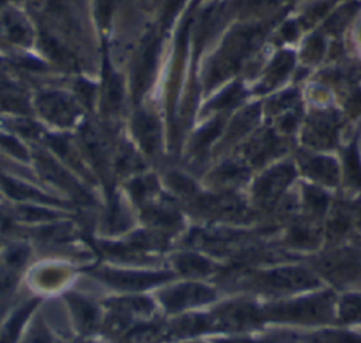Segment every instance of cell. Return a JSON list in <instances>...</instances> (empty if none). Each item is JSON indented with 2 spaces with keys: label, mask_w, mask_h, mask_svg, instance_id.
Instances as JSON below:
<instances>
[{
  "label": "cell",
  "mask_w": 361,
  "mask_h": 343,
  "mask_svg": "<svg viewBox=\"0 0 361 343\" xmlns=\"http://www.w3.org/2000/svg\"><path fill=\"white\" fill-rule=\"evenodd\" d=\"M262 31L259 28H240L234 31L224 42L223 49L214 58L207 73V86L216 85L219 80L234 72L240 62L261 42Z\"/></svg>",
  "instance_id": "1"
},
{
  "label": "cell",
  "mask_w": 361,
  "mask_h": 343,
  "mask_svg": "<svg viewBox=\"0 0 361 343\" xmlns=\"http://www.w3.org/2000/svg\"><path fill=\"white\" fill-rule=\"evenodd\" d=\"M334 296L331 292H323L316 296L278 303L269 306L264 313L267 318L276 320H293V322H324L331 318Z\"/></svg>",
  "instance_id": "2"
},
{
  "label": "cell",
  "mask_w": 361,
  "mask_h": 343,
  "mask_svg": "<svg viewBox=\"0 0 361 343\" xmlns=\"http://www.w3.org/2000/svg\"><path fill=\"white\" fill-rule=\"evenodd\" d=\"M254 284L258 287V289L269 294H285L303 288H312L317 285V279L303 268L286 267L267 271L255 277Z\"/></svg>",
  "instance_id": "3"
},
{
  "label": "cell",
  "mask_w": 361,
  "mask_h": 343,
  "mask_svg": "<svg viewBox=\"0 0 361 343\" xmlns=\"http://www.w3.org/2000/svg\"><path fill=\"white\" fill-rule=\"evenodd\" d=\"M317 268L334 284H345L361 278V251L353 247L340 248L322 257Z\"/></svg>",
  "instance_id": "4"
},
{
  "label": "cell",
  "mask_w": 361,
  "mask_h": 343,
  "mask_svg": "<svg viewBox=\"0 0 361 343\" xmlns=\"http://www.w3.org/2000/svg\"><path fill=\"white\" fill-rule=\"evenodd\" d=\"M264 313L252 303L233 302L223 305L210 315L213 329L240 330L257 326L261 323Z\"/></svg>",
  "instance_id": "5"
},
{
  "label": "cell",
  "mask_w": 361,
  "mask_h": 343,
  "mask_svg": "<svg viewBox=\"0 0 361 343\" xmlns=\"http://www.w3.org/2000/svg\"><path fill=\"white\" fill-rule=\"evenodd\" d=\"M94 277L120 289H145L172 278L171 272H147V271H123V270H97Z\"/></svg>",
  "instance_id": "6"
},
{
  "label": "cell",
  "mask_w": 361,
  "mask_h": 343,
  "mask_svg": "<svg viewBox=\"0 0 361 343\" xmlns=\"http://www.w3.org/2000/svg\"><path fill=\"white\" fill-rule=\"evenodd\" d=\"M214 298V291L202 284H179L173 288L161 292V302L171 311H180L185 308L206 303Z\"/></svg>",
  "instance_id": "7"
},
{
  "label": "cell",
  "mask_w": 361,
  "mask_h": 343,
  "mask_svg": "<svg viewBox=\"0 0 361 343\" xmlns=\"http://www.w3.org/2000/svg\"><path fill=\"white\" fill-rule=\"evenodd\" d=\"M295 176V169L289 164L278 165L268 171L262 178L258 179L254 188V193L258 202L262 205H272L288 183Z\"/></svg>",
  "instance_id": "8"
},
{
  "label": "cell",
  "mask_w": 361,
  "mask_h": 343,
  "mask_svg": "<svg viewBox=\"0 0 361 343\" xmlns=\"http://www.w3.org/2000/svg\"><path fill=\"white\" fill-rule=\"evenodd\" d=\"M39 113L49 121L58 126H69L76 117L73 104L56 92H48L38 97L37 102Z\"/></svg>",
  "instance_id": "9"
},
{
  "label": "cell",
  "mask_w": 361,
  "mask_h": 343,
  "mask_svg": "<svg viewBox=\"0 0 361 343\" xmlns=\"http://www.w3.org/2000/svg\"><path fill=\"white\" fill-rule=\"evenodd\" d=\"M158 40L151 37L148 38L138 55L135 68H134V80H133V88H134V95L138 97L141 96L148 85L151 83L154 68L157 64V56H158Z\"/></svg>",
  "instance_id": "10"
},
{
  "label": "cell",
  "mask_w": 361,
  "mask_h": 343,
  "mask_svg": "<svg viewBox=\"0 0 361 343\" xmlns=\"http://www.w3.org/2000/svg\"><path fill=\"white\" fill-rule=\"evenodd\" d=\"M197 206L210 215L230 220H241L248 216L244 203L233 196H206L199 199Z\"/></svg>",
  "instance_id": "11"
},
{
  "label": "cell",
  "mask_w": 361,
  "mask_h": 343,
  "mask_svg": "<svg viewBox=\"0 0 361 343\" xmlns=\"http://www.w3.org/2000/svg\"><path fill=\"white\" fill-rule=\"evenodd\" d=\"M134 134L147 154H155L161 145V126L158 120L145 112H141L134 119Z\"/></svg>",
  "instance_id": "12"
},
{
  "label": "cell",
  "mask_w": 361,
  "mask_h": 343,
  "mask_svg": "<svg viewBox=\"0 0 361 343\" xmlns=\"http://www.w3.org/2000/svg\"><path fill=\"white\" fill-rule=\"evenodd\" d=\"M37 165H38V169L39 172L47 178L49 179L51 182L65 188L66 191H71L72 193H75L76 196L79 198H85L86 199V192L62 169L58 167L56 162H54L52 160L41 155L37 158Z\"/></svg>",
  "instance_id": "13"
},
{
  "label": "cell",
  "mask_w": 361,
  "mask_h": 343,
  "mask_svg": "<svg viewBox=\"0 0 361 343\" xmlns=\"http://www.w3.org/2000/svg\"><path fill=\"white\" fill-rule=\"evenodd\" d=\"M66 298L80 330L85 333L94 330L99 322L97 308L90 301L79 295H68Z\"/></svg>",
  "instance_id": "14"
},
{
  "label": "cell",
  "mask_w": 361,
  "mask_h": 343,
  "mask_svg": "<svg viewBox=\"0 0 361 343\" xmlns=\"http://www.w3.org/2000/svg\"><path fill=\"white\" fill-rule=\"evenodd\" d=\"M334 117L330 114H322L317 116L316 120L310 121L307 131H306V140L307 143L319 147H329L334 141Z\"/></svg>",
  "instance_id": "15"
},
{
  "label": "cell",
  "mask_w": 361,
  "mask_h": 343,
  "mask_svg": "<svg viewBox=\"0 0 361 343\" xmlns=\"http://www.w3.org/2000/svg\"><path fill=\"white\" fill-rule=\"evenodd\" d=\"M106 306H109L111 312L121 313L130 319L135 316H148L154 309V303L148 298L140 296L111 299L106 302Z\"/></svg>",
  "instance_id": "16"
},
{
  "label": "cell",
  "mask_w": 361,
  "mask_h": 343,
  "mask_svg": "<svg viewBox=\"0 0 361 343\" xmlns=\"http://www.w3.org/2000/svg\"><path fill=\"white\" fill-rule=\"evenodd\" d=\"M212 329L210 315H188L178 319L171 327H168V336L185 337Z\"/></svg>",
  "instance_id": "17"
},
{
  "label": "cell",
  "mask_w": 361,
  "mask_h": 343,
  "mask_svg": "<svg viewBox=\"0 0 361 343\" xmlns=\"http://www.w3.org/2000/svg\"><path fill=\"white\" fill-rule=\"evenodd\" d=\"M303 171L324 183L334 185L338 179V169L333 160L326 157H312L303 162Z\"/></svg>",
  "instance_id": "18"
},
{
  "label": "cell",
  "mask_w": 361,
  "mask_h": 343,
  "mask_svg": "<svg viewBox=\"0 0 361 343\" xmlns=\"http://www.w3.org/2000/svg\"><path fill=\"white\" fill-rule=\"evenodd\" d=\"M279 143L272 133H261L247 147V157L255 165L267 161L274 152L278 151Z\"/></svg>",
  "instance_id": "19"
},
{
  "label": "cell",
  "mask_w": 361,
  "mask_h": 343,
  "mask_svg": "<svg viewBox=\"0 0 361 343\" xmlns=\"http://www.w3.org/2000/svg\"><path fill=\"white\" fill-rule=\"evenodd\" d=\"M142 219L162 230H176L182 224L179 213L168 207H148L142 212Z\"/></svg>",
  "instance_id": "20"
},
{
  "label": "cell",
  "mask_w": 361,
  "mask_h": 343,
  "mask_svg": "<svg viewBox=\"0 0 361 343\" xmlns=\"http://www.w3.org/2000/svg\"><path fill=\"white\" fill-rule=\"evenodd\" d=\"M175 265L182 274L192 275V277L207 275V274L213 272V270H214V265L209 260H206L202 255L192 254V253H185V254L176 255Z\"/></svg>",
  "instance_id": "21"
},
{
  "label": "cell",
  "mask_w": 361,
  "mask_h": 343,
  "mask_svg": "<svg viewBox=\"0 0 361 343\" xmlns=\"http://www.w3.org/2000/svg\"><path fill=\"white\" fill-rule=\"evenodd\" d=\"M37 305V299H32L27 303H24L18 311H16L11 318L4 325L1 333H0V343H16V339L25 322V319L30 316L32 309Z\"/></svg>",
  "instance_id": "22"
},
{
  "label": "cell",
  "mask_w": 361,
  "mask_h": 343,
  "mask_svg": "<svg viewBox=\"0 0 361 343\" xmlns=\"http://www.w3.org/2000/svg\"><path fill=\"white\" fill-rule=\"evenodd\" d=\"M165 336H168V327L159 323H149L135 326L126 335L124 340L126 343H157Z\"/></svg>",
  "instance_id": "23"
},
{
  "label": "cell",
  "mask_w": 361,
  "mask_h": 343,
  "mask_svg": "<svg viewBox=\"0 0 361 343\" xmlns=\"http://www.w3.org/2000/svg\"><path fill=\"white\" fill-rule=\"evenodd\" d=\"M292 65H293V56L290 52L278 54V56L272 61V64L267 71L265 80H264L265 90L276 86L281 80H283L285 76L289 73Z\"/></svg>",
  "instance_id": "24"
},
{
  "label": "cell",
  "mask_w": 361,
  "mask_h": 343,
  "mask_svg": "<svg viewBox=\"0 0 361 343\" xmlns=\"http://www.w3.org/2000/svg\"><path fill=\"white\" fill-rule=\"evenodd\" d=\"M0 183L3 186V189L6 191L7 195H10L11 198L14 199H18V200H24V199H30V200H44V202H55L54 199H49L48 196L42 195L41 192L35 191L34 188L23 183V182H18V181H14L8 176H1L0 175Z\"/></svg>",
  "instance_id": "25"
},
{
  "label": "cell",
  "mask_w": 361,
  "mask_h": 343,
  "mask_svg": "<svg viewBox=\"0 0 361 343\" xmlns=\"http://www.w3.org/2000/svg\"><path fill=\"white\" fill-rule=\"evenodd\" d=\"M168 243L169 236L164 231H135L128 237V244L137 250H162Z\"/></svg>",
  "instance_id": "26"
},
{
  "label": "cell",
  "mask_w": 361,
  "mask_h": 343,
  "mask_svg": "<svg viewBox=\"0 0 361 343\" xmlns=\"http://www.w3.org/2000/svg\"><path fill=\"white\" fill-rule=\"evenodd\" d=\"M123 102V83L120 76L109 73L104 89V107L109 113H117Z\"/></svg>",
  "instance_id": "27"
},
{
  "label": "cell",
  "mask_w": 361,
  "mask_h": 343,
  "mask_svg": "<svg viewBox=\"0 0 361 343\" xmlns=\"http://www.w3.org/2000/svg\"><path fill=\"white\" fill-rule=\"evenodd\" d=\"M131 226V219L117 200H113L106 216V230L109 233H121Z\"/></svg>",
  "instance_id": "28"
},
{
  "label": "cell",
  "mask_w": 361,
  "mask_h": 343,
  "mask_svg": "<svg viewBox=\"0 0 361 343\" xmlns=\"http://www.w3.org/2000/svg\"><path fill=\"white\" fill-rule=\"evenodd\" d=\"M37 234L41 240H45V241L63 243V241H69V240L75 239L76 230L69 223H59V224L45 226V227L39 229Z\"/></svg>",
  "instance_id": "29"
},
{
  "label": "cell",
  "mask_w": 361,
  "mask_h": 343,
  "mask_svg": "<svg viewBox=\"0 0 361 343\" xmlns=\"http://www.w3.org/2000/svg\"><path fill=\"white\" fill-rule=\"evenodd\" d=\"M80 136H82V140H83L87 154L93 158V161L96 164L102 165V162L104 160V152H103V145H102V141H100L97 133L92 127L86 126L82 128Z\"/></svg>",
  "instance_id": "30"
},
{
  "label": "cell",
  "mask_w": 361,
  "mask_h": 343,
  "mask_svg": "<svg viewBox=\"0 0 361 343\" xmlns=\"http://www.w3.org/2000/svg\"><path fill=\"white\" fill-rule=\"evenodd\" d=\"M142 168V161L131 147H121L117 155V169L121 174H130Z\"/></svg>",
  "instance_id": "31"
},
{
  "label": "cell",
  "mask_w": 361,
  "mask_h": 343,
  "mask_svg": "<svg viewBox=\"0 0 361 343\" xmlns=\"http://www.w3.org/2000/svg\"><path fill=\"white\" fill-rule=\"evenodd\" d=\"M102 250L113 257V258H120V260H142L145 258L142 254H140L137 248H134L133 246L127 244H114V243H102L100 244Z\"/></svg>",
  "instance_id": "32"
},
{
  "label": "cell",
  "mask_w": 361,
  "mask_h": 343,
  "mask_svg": "<svg viewBox=\"0 0 361 343\" xmlns=\"http://www.w3.org/2000/svg\"><path fill=\"white\" fill-rule=\"evenodd\" d=\"M157 179L154 176H141L130 182V192L133 198L138 202L144 200L147 196L152 195L157 191Z\"/></svg>",
  "instance_id": "33"
},
{
  "label": "cell",
  "mask_w": 361,
  "mask_h": 343,
  "mask_svg": "<svg viewBox=\"0 0 361 343\" xmlns=\"http://www.w3.org/2000/svg\"><path fill=\"white\" fill-rule=\"evenodd\" d=\"M223 123L221 120H214L210 124L204 126L193 138V148L196 151L199 150H204L221 131Z\"/></svg>",
  "instance_id": "34"
},
{
  "label": "cell",
  "mask_w": 361,
  "mask_h": 343,
  "mask_svg": "<svg viewBox=\"0 0 361 343\" xmlns=\"http://www.w3.org/2000/svg\"><path fill=\"white\" fill-rule=\"evenodd\" d=\"M288 241L299 247H313L314 244H317L319 236L317 231L313 229H309L306 226H298L289 233Z\"/></svg>",
  "instance_id": "35"
},
{
  "label": "cell",
  "mask_w": 361,
  "mask_h": 343,
  "mask_svg": "<svg viewBox=\"0 0 361 343\" xmlns=\"http://www.w3.org/2000/svg\"><path fill=\"white\" fill-rule=\"evenodd\" d=\"M247 169L238 164L227 162L216 171V178L223 183H235L247 176Z\"/></svg>",
  "instance_id": "36"
},
{
  "label": "cell",
  "mask_w": 361,
  "mask_h": 343,
  "mask_svg": "<svg viewBox=\"0 0 361 343\" xmlns=\"http://www.w3.org/2000/svg\"><path fill=\"white\" fill-rule=\"evenodd\" d=\"M340 316L345 322L361 320V295L345 296L340 305Z\"/></svg>",
  "instance_id": "37"
},
{
  "label": "cell",
  "mask_w": 361,
  "mask_h": 343,
  "mask_svg": "<svg viewBox=\"0 0 361 343\" xmlns=\"http://www.w3.org/2000/svg\"><path fill=\"white\" fill-rule=\"evenodd\" d=\"M345 172L351 185L361 186V164L354 145L345 154Z\"/></svg>",
  "instance_id": "38"
},
{
  "label": "cell",
  "mask_w": 361,
  "mask_h": 343,
  "mask_svg": "<svg viewBox=\"0 0 361 343\" xmlns=\"http://www.w3.org/2000/svg\"><path fill=\"white\" fill-rule=\"evenodd\" d=\"M17 216L27 222H37V220H54L59 215L56 212L44 209V207L20 206V207H17Z\"/></svg>",
  "instance_id": "39"
},
{
  "label": "cell",
  "mask_w": 361,
  "mask_h": 343,
  "mask_svg": "<svg viewBox=\"0 0 361 343\" xmlns=\"http://www.w3.org/2000/svg\"><path fill=\"white\" fill-rule=\"evenodd\" d=\"M244 96V90L240 85H233L228 89H226L220 96H217L209 107H214V109H224V107H230L233 104H235L237 102H240V99Z\"/></svg>",
  "instance_id": "40"
},
{
  "label": "cell",
  "mask_w": 361,
  "mask_h": 343,
  "mask_svg": "<svg viewBox=\"0 0 361 343\" xmlns=\"http://www.w3.org/2000/svg\"><path fill=\"white\" fill-rule=\"evenodd\" d=\"M257 117H258V109H257V106L247 109L244 113H241V114L234 120V123H233V126H231V128H230V136H231V137H238V136H241L243 133H245V131L254 124V121L257 120Z\"/></svg>",
  "instance_id": "41"
},
{
  "label": "cell",
  "mask_w": 361,
  "mask_h": 343,
  "mask_svg": "<svg viewBox=\"0 0 361 343\" xmlns=\"http://www.w3.org/2000/svg\"><path fill=\"white\" fill-rule=\"evenodd\" d=\"M312 343H361V337L345 332H320L312 336Z\"/></svg>",
  "instance_id": "42"
},
{
  "label": "cell",
  "mask_w": 361,
  "mask_h": 343,
  "mask_svg": "<svg viewBox=\"0 0 361 343\" xmlns=\"http://www.w3.org/2000/svg\"><path fill=\"white\" fill-rule=\"evenodd\" d=\"M305 200L309 207V210L314 215H322L326 210L327 206V198L323 192L314 188H306L305 191Z\"/></svg>",
  "instance_id": "43"
},
{
  "label": "cell",
  "mask_w": 361,
  "mask_h": 343,
  "mask_svg": "<svg viewBox=\"0 0 361 343\" xmlns=\"http://www.w3.org/2000/svg\"><path fill=\"white\" fill-rule=\"evenodd\" d=\"M30 257V250L23 246V244H16L11 246L6 253H4V261L8 264V267H23L24 263L28 260Z\"/></svg>",
  "instance_id": "44"
},
{
  "label": "cell",
  "mask_w": 361,
  "mask_h": 343,
  "mask_svg": "<svg viewBox=\"0 0 361 343\" xmlns=\"http://www.w3.org/2000/svg\"><path fill=\"white\" fill-rule=\"evenodd\" d=\"M4 28L7 31V35L16 41V42H23L28 38V31L25 30V27L17 21L16 18L11 17H6L4 18Z\"/></svg>",
  "instance_id": "45"
},
{
  "label": "cell",
  "mask_w": 361,
  "mask_h": 343,
  "mask_svg": "<svg viewBox=\"0 0 361 343\" xmlns=\"http://www.w3.org/2000/svg\"><path fill=\"white\" fill-rule=\"evenodd\" d=\"M168 183L179 193H183V195H190L195 192V183L192 182V179H189L188 176L182 175V174H178V172H173V174H169L168 176Z\"/></svg>",
  "instance_id": "46"
},
{
  "label": "cell",
  "mask_w": 361,
  "mask_h": 343,
  "mask_svg": "<svg viewBox=\"0 0 361 343\" xmlns=\"http://www.w3.org/2000/svg\"><path fill=\"white\" fill-rule=\"evenodd\" d=\"M0 145H3L8 152H11L13 155L25 160L27 158V151L25 148L11 136H6V134H0Z\"/></svg>",
  "instance_id": "47"
},
{
  "label": "cell",
  "mask_w": 361,
  "mask_h": 343,
  "mask_svg": "<svg viewBox=\"0 0 361 343\" xmlns=\"http://www.w3.org/2000/svg\"><path fill=\"white\" fill-rule=\"evenodd\" d=\"M17 282V275L10 270L0 271V296L10 292Z\"/></svg>",
  "instance_id": "48"
},
{
  "label": "cell",
  "mask_w": 361,
  "mask_h": 343,
  "mask_svg": "<svg viewBox=\"0 0 361 343\" xmlns=\"http://www.w3.org/2000/svg\"><path fill=\"white\" fill-rule=\"evenodd\" d=\"M323 54V42L319 37H312L307 42V47H306V58L307 59H312V61H316L322 56Z\"/></svg>",
  "instance_id": "49"
},
{
  "label": "cell",
  "mask_w": 361,
  "mask_h": 343,
  "mask_svg": "<svg viewBox=\"0 0 361 343\" xmlns=\"http://www.w3.org/2000/svg\"><path fill=\"white\" fill-rule=\"evenodd\" d=\"M13 127L21 133L23 136H27V137H35L38 134V128L34 123H31L30 120H24V119H18L14 121Z\"/></svg>",
  "instance_id": "50"
},
{
  "label": "cell",
  "mask_w": 361,
  "mask_h": 343,
  "mask_svg": "<svg viewBox=\"0 0 361 343\" xmlns=\"http://www.w3.org/2000/svg\"><path fill=\"white\" fill-rule=\"evenodd\" d=\"M24 343H51L49 336L42 325H37Z\"/></svg>",
  "instance_id": "51"
},
{
  "label": "cell",
  "mask_w": 361,
  "mask_h": 343,
  "mask_svg": "<svg viewBox=\"0 0 361 343\" xmlns=\"http://www.w3.org/2000/svg\"><path fill=\"white\" fill-rule=\"evenodd\" d=\"M183 0H166L165 3V13H164V21L168 25L172 20V17L176 14L179 7L182 6Z\"/></svg>",
  "instance_id": "52"
},
{
  "label": "cell",
  "mask_w": 361,
  "mask_h": 343,
  "mask_svg": "<svg viewBox=\"0 0 361 343\" xmlns=\"http://www.w3.org/2000/svg\"><path fill=\"white\" fill-rule=\"evenodd\" d=\"M111 7H113V0H97V13L102 23H104L109 18Z\"/></svg>",
  "instance_id": "53"
},
{
  "label": "cell",
  "mask_w": 361,
  "mask_h": 343,
  "mask_svg": "<svg viewBox=\"0 0 361 343\" xmlns=\"http://www.w3.org/2000/svg\"><path fill=\"white\" fill-rule=\"evenodd\" d=\"M28 4L34 11H44L48 7L49 0H28Z\"/></svg>",
  "instance_id": "54"
},
{
  "label": "cell",
  "mask_w": 361,
  "mask_h": 343,
  "mask_svg": "<svg viewBox=\"0 0 361 343\" xmlns=\"http://www.w3.org/2000/svg\"><path fill=\"white\" fill-rule=\"evenodd\" d=\"M11 227H13L11 220H10L4 213H1V212H0V231H3V233L10 231V230H11Z\"/></svg>",
  "instance_id": "55"
},
{
  "label": "cell",
  "mask_w": 361,
  "mask_h": 343,
  "mask_svg": "<svg viewBox=\"0 0 361 343\" xmlns=\"http://www.w3.org/2000/svg\"><path fill=\"white\" fill-rule=\"evenodd\" d=\"M0 1H3V0H0Z\"/></svg>",
  "instance_id": "56"
}]
</instances>
